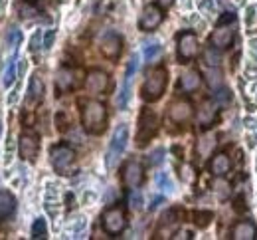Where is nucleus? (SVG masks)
Here are the masks:
<instances>
[{
	"label": "nucleus",
	"mask_w": 257,
	"mask_h": 240,
	"mask_svg": "<svg viewBox=\"0 0 257 240\" xmlns=\"http://www.w3.org/2000/svg\"><path fill=\"white\" fill-rule=\"evenodd\" d=\"M81 123H83V129L91 135L103 133L107 125V107L97 100L85 102L81 109Z\"/></svg>",
	"instance_id": "obj_1"
},
{
	"label": "nucleus",
	"mask_w": 257,
	"mask_h": 240,
	"mask_svg": "<svg viewBox=\"0 0 257 240\" xmlns=\"http://www.w3.org/2000/svg\"><path fill=\"white\" fill-rule=\"evenodd\" d=\"M50 161H52V167L58 175H73L77 169V159H75V151L65 145V143H58L50 149Z\"/></svg>",
	"instance_id": "obj_2"
},
{
	"label": "nucleus",
	"mask_w": 257,
	"mask_h": 240,
	"mask_svg": "<svg viewBox=\"0 0 257 240\" xmlns=\"http://www.w3.org/2000/svg\"><path fill=\"white\" fill-rule=\"evenodd\" d=\"M166 84H168V71H166V68L159 66L153 71H149L147 79L143 84V90H141L143 100L149 103L159 102L162 98V94H164V90H166Z\"/></svg>",
	"instance_id": "obj_3"
},
{
	"label": "nucleus",
	"mask_w": 257,
	"mask_h": 240,
	"mask_svg": "<svg viewBox=\"0 0 257 240\" xmlns=\"http://www.w3.org/2000/svg\"><path fill=\"white\" fill-rule=\"evenodd\" d=\"M127 143H128V127H127V123H121V125L115 129L113 137H111L109 151H107V157H105V163H107V167H109V169H111V167H115V163H117V161H119V157L123 155V151H125Z\"/></svg>",
	"instance_id": "obj_4"
},
{
	"label": "nucleus",
	"mask_w": 257,
	"mask_h": 240,
	"mask_svg": "<svg viewBox=\"0 0 257 240\" xmlns=\"http://www.w3.org/2000/svg\"><path fill=\"white\" fill-rule=\"evenodd\" d=\"M159 129V119H157V113L153 109H143L141 117H139V129H137V145L139 147H145L151 139L155 137Z\"/></svg>",
	"instance_id": "obj_5"
},
{
	"label": "nucleus",
	"mask_w": 257,
	"mask_h": 240,
	"mask_svg": "<svg viewBox=\"0 0 257 240\" xmlns=\"http://www.w3.org/2000/svg\"><path fill=\"white\" fill-rule=\"evenodd\" d=\"M101 224H103V228H105L107 234H111V236L121 234L125 230V226H127V218H125L123 208H119V206L107 208L103 212V216H101Z\"/></svg>",
	"instance_id": "obj_6"
},
{
	"label": "nucleus",
	"mask_w": 257,
	"mask_h": 240,
	"mask_svg": "<svg viewBox=\"0 0 257 240\" xmlns=\"http://www.w3.org/2000/svg\"><path fill=\"white\" fill-rule=\"evenodd\" d=\"M99 50L107 60H117L123 52V38L113 30H107L99 38Z\"/></svg>",
	"instance_id": "obj_7"
},
{
	"label": "nucleus",
	"mask_w": 257,
	"mask_h": 240,
	"mask_svg": "<svg viewBox=\"0 0 257 240\" xmlns=\"http://www.w3.org/2000/svg\"><path fill=\"white\" fill-rule=\"evenodd\" d=\"M176 50H178V60L182 64L194 60L198 56V52H200L198 36L194 34V32H182V34L178 36V48Z\"/></svg>",
	"instance_id": "obj_8"
},
{
	"label": "nucleus",
	"mask_w": 257,
	"mask_h": 240,
	"mask_svg": "<svg viewBox=\"0 0 257 240\" xmlns=\"http://www.w3.org/2000/svg\"><path fill=\"white\" fill-rule=\"evenodd\" d=\"M162 20H164V12H162L161 6L159 4H149V6H145V10L139 18V28L143 32H153L161 26Z\"/></svg>",
	"instance_id": "obj_9"
},
{
	"label": "nucleus",
	"mask_w": 257,
	"mask_h": 240,
	"mask_svg": "<svg viewBox=\"0 0 257 240\" xmlns=\"http://www.w3.org/2000/svg\"><path fill=\"white\" fill-rule=\"evenodd\" d=\"M192 115H194V105L188 100H176V102L170 103V107H168V117L176 125L188 123L192 119Z\"/></svg>",
	"instance_id": "obj_10"
},
{
	"label": "nucleus",
	"mask_w": 257,
	"mask_h": 240,
	"mask_svg": "<svg viewBox=\"0 0 257 240\" xmlns=\"http://www.w3.org/2000/svg\"><path fill=\"white\" fill-rule=\"evenodd\" d=\"M81 75V71L75 68H60L58 69V73H56V90L60 92V94H65V92H71V90H75L77 86H79V77Z\"/></svg>",
	"instance_id": "obj_11"
},
{
	"label": "nucleus",
	"mask_w": 257,
	"mask_h": 240,
	"mask_svg": "<svg viewBox=\"0 0 257 240\" xmlns=\"http://www.w3.org/2000/svg\"><path fill=\"white\" fill-rule=\"evenodd\" d=\"M137 69H139V56H133L127 64L125 79H123V88H121V92H119V96H117V107H119V109H125V107H127L128 98H131V82H133Z\"/></svg>",
	"instance_id": "obj_12"
},
{
	"label": "nucleus",
	"mask_w": 257,
	"mask_h": 240,
	"mask_svg": "<svg viewBox=\"0 0 257 240\" xmlns=\"http://www.w3.org/2000/svg\"><path fill=\"white\" fill-rule=\"evenodd\" d=\"M121 177H123L125 187H128V189H137V187H141L143 181H145V169H143V165H141L139 161L128 159L127 163H125V167H123Z\"/></svg>",
	"instance_id": "obj_13"
},
{
	"label": "nucleus",
	"mask_w": 257,
	"mask_h": 240,
	"mask_svg": "<svg viewBox=\"0 0 257 240\" xmlns=\"http://www.w3.org/2000/svg\"><path fill=\"white\" fill-rule=\"evenodd\" d=\"M233 24H235V22H231V24H218L216 30L212 32L210 44L216 46L218 50L229 48L231 42H233V38H235V26H233Z\"/></svg>",
	"instance_id": "obj_14"
},
{
	"label": "nucleus",
	"mask_w": 257,
	"mask_h": 240,
	"mask_svg": "<svg viewBox=\"0 0 257 240\" xmlns=\"http://www.w3.org/2000/svg\"><path fill=\"white\" fill-rule=\"evenodd\" d=\"M18 151H20V157L24 161H30L34 163L36 157H38V151H40V139L34 133H24L20 141H18Z\"/></svg>",
	"instance_id": "obj_15"
},
{
	"label": "nucleus",
	"mask_w": 257,
	"mask_h": 240,
	"mask_svg": "<svg viewBox=\"0 0 257 240\" xmlns=\"http://www.w3.org/2000/svg\"><path fill=\"white\" fill-rule=\"evenodd\" d=\"M85 88L91 94H103L109 88V75L103 69H91L85 75Z\"/></svg>",
	"instance_id": "obj_16"
},
{
	"label": "nucleus",
	"mask_w": 257,
	"mask_h": 240,
	"mask_svg": "<svg viewBox=\"0 0 257 240\" xmlns=\"http://www.w3.org/2000/svg\"><path fill=\"white\" fill-rule=\"evenodd\" d=\"M218 119V103L216 102H204L200 107V113H198V123L202 129H210Z\"/></svg>",
	"instance_id": "obj_17"
},
{
	"label": "nucleus",
	"mask_w": 257,
	"mask_h": 240,
	"mask_svg": "<svg viewBox=\"0 0 257 240\" xmlns=\"http://www.w3.org/2000/svg\"><path fill=\"white\" fill-rule=\"evenodd\" d=\"M231 169V161L227 157V153H214L210 163H208V171L212 173L214 177H225Z\"/></svg>",
	"instance_id": "obj_18"
},
{
	"label": "nucleus",
	"mask_w": 257,
	"mask_h": 240,
	"mask_svg": "<svg viewBox=\"0 0 257 240\" xmlns=\"http://www.w3.org/2000/svg\"><path fill=\"white\" fill-rule=\"evenodd\" d=\"M229 236L233 240H253L257 238V226L251 220H239L233 224Z\"/></svg>",
	"instance_id": "obj_19"
},
{
	"label": "nucleus",
	"mask_w": 257,
	"mask_h": 240,
	"mask_svg": "<svg viewBox=\"0 0 257 240\" xmlns=\"http://www.w3.org/2000/svg\"><path fill=\"white\" fill-rule=\"evenodd\" d=\"M42 98H44V82H42V77L38 73H34L32 77H30V84H28V96H26V100L30 103H38L42 102Z\"/></svg>",
	"instance_id": "obj_20"
},
{
	"label": "nucleus",
	"mask_w": 257,
	"mask_h": 240,
	"mask_svg": "<svg viewBox=\"0 0 257 240\" xmlns=\"http://www.w3.org/2000/svg\"><path fill=\"white\" fill-rule=\"evenodd\" d=\"M200 82H202L200 73L194 71V69H190V71H186V73L180 75V84H178V88H180L182 92L190 94V92H196V90L200 88Z\"/></svg>",
	"instance_id": "obj_21"
},
{
	"label": "nucleus",
	"mask_w": 257,
	"mask_h": 240,
	"mask_svg": "<svg viewBox=\"0 0 257 240\" xmlns=\"http://www.w3.org/2000/svg\"><path fill=\"white\" fill-rule=\"evenodd\" d=\"M16 208V199L12 197V193L8 191H0V220L10 216Z\"/></svg>",
	"instance_id": "obj_22"
},
{
	"label": "nucleus",
	"mask_w": 257,
	"mask_h": 240,
	"mask_svg": "<svg viewBox=\"0 0 257 240\" xmlns=\"http://www.w3.org/2000/svg\"><path fill=\"white\" fill-rule=\"evenodd\" d=\"M202 58H204V64L210 66V68H218L220 62H222V56H220V52H218L216 46H208V48L204 50Z\"/></svg>",
	"instance_id": "obj_23"
},
{
	"label": "nucleus",
	"mask_w": 257,
	"mask_h": 240,
	"mask_svg": "<svg viewBox=\"0 0 257 240\" xmlns=\"http://www.w3.org/2000/svg\"><path fill=\"white\" fill-rule=\"evenodd\" d=\"M20 44H22V32L16 30V28H12L8 32V36H6V46H8V52H10V58L16 54V50H18Z\"/></svg>",
	"instance_id": "obj_24"
},
{
	"label": "nucleus",
	"mask_w": 257,
	"mask_h": 240,
	"mask_svg": "<svg viewBox=\"0 0 257 240\" xmlns=\"http://www.w3.org/2000/svg\"><path fill=\"white\" fill-rule=\"evenodd\" d=\"M206 84L212 88V90H220L222 84H224V75L218 68H210L206 71Z\"/></svg>",
	"instance_id": "obj_25"
},
{
	"label": "nucleus",
	"mask_w": 257,
	"mask_h": 240,
	"mask_svg": "<svg viewBox=\"0 0 257 240\" xmlns=\"http://www.w3.org/2000/svg\"><path fill=\"white\" fill-rule=\"evenodd\" d=\"M16 79V62L14 60H8V66L4 68V73H2V86L4 88H10Z\"/></svg>",
	"instance_id": "obj_26"
},
{
	"label": "nucleus",
	"mask_w": 257,
	"mask_h": 240,
	"mask_svg": "<svg viewBox=\"0 0 257 240\" xmlns=\"http://www.w3.org/2000/svg\"><path fill=\"white\" fill-rule=\"evenodd\" d=\"M212 220H214V214H212L210 210H196V212H194V222H196V226H200V228H206Z\"/></svg>",
	"instance_id": "obj_27"
},
{
	"label": "nucleus",
	"mask_w": 257,
	"mask_h": 240,
	"mask_svg": "<svg viewBox=\"0 0 257 240\" xmlns=\"http://www.w3.org/2000/svg\"><path fill=\"white\" fill-rule=\"evenodd\" d=\"M32 236H34V238H46V236H48V224H46V220H44L42 216L34 220Z\"/></svg>",
	"instance_id": "obj_28"
},
{
	"label": "nucleus",
	"mask_w": 257,
	"mask_h": 240,
	"mask_svg": "<svg viewBox=\"0 0 257 240\" xmlns=\"http://www.w3.org/2000/svg\"><path fill=\"white\" fill-rule=\"evenodd\" d=\"M157 185H159V189L164 191V193H172V191H174V183L170 181L168 173H164V171L157 175Z\"/></svg>",
	"instance_id": "obj_29"
},
{
	"label": "nucleus",
	"mask_w": 257,
	"mask_h": 240,
	"mask_svg": "<svg viewBox=\"0 0 257 240\" xmlns=\"http://www.w3.org/2000/svg\"><path fill=\"white\" fill-rule=\"evenodd\" d=\"M162 52L161 44H151V46H145V60L147 62H155Z\"/></svg>",
	"instance_id": "obj_30"
},
{
	"label": "nucleus",
	"mask_w": 257,
	"mask_h": 240,
	"mask_svg": "<svg viewBox=\"0 0 257 240\" xmlns=\"http://www.w3.org/2000/svg\"><path fill=\"white\" fill-rule=\"evenodd\" d=\"M18 12H20V18H32L34 14H38V8H34L32 4L24 2L18 6Z\"/></svg>",
	"instance_id": "obj_31"
},
{
	"label": "nucleus",
	"mask_w": 257,
	"mask_h": 240,
	"mask_svg": "<svg viewBox=\"0 0 257 240\" xmlns=\"http://www.w3.org/2000/svg\"><path fill=\"white\" fill-rule=\"evenodd\" d=\"M128 206L133 208V210H141L143 208V195L141 193H131L128 195Z\"/></svg>",
	"instance_id": "obj_32"
},
{
	"label": "nucleus",
	"mask_w": 257,
	"mask_h": 240,
	"mask_svg": "<svg viewBox=\"0 0 257 240\" xmlns=\"http://www.w3.org/2000/svg\"><path fill=\"white\" fill-rule=\"evenodd\" d=\"M54 40H56V30H48L44 38V50H50L54 46Z\"/></svg>",
	"instance_id": "obj_33"
},
{
	"label": "nucleus",
	"mask_w": 257,
	"mask_h": 240,
	"mask_svg": "<svg viewBox=\"0 0 257 240\" xmlns=\"http://www.w3.org/2000/svg\"><path fill=\"white\" fill-rule=\"evenodd\" d=\"M214 191H218V195H220L222 199H225V197H227V183H224V181L214 183Z\"/></svg>",
	"instance_id": "obj_34"
},
{
	"label": "nucleus",
	"mask_w": 257,
	"mask_h": 240,
	"mask_svg": "<svg viewBox=\"0 0 257 240\" xmlns=\"http://www.w3.org/2000/svg\"><path fill=\"white\" fill-rule=\"evenodd\" d=\"M162 155H164V149H157V151L151 155L149 163H151V165H159V163L162 161Z\"/></svg>",
	"instance_id": "obj_35"
},
{
	"label": "nucleus",
	"mask_w": 257,
	"mask_h": 240,
	"mask_svg": "<svg viewBox=\"0 0 257 240\" xmlns=\"http://www.w3.org/2000/svg\"><path fill=\"white\" fill-rule=\"evenodd\" d=\"M231 22H235L233 12H224V16H220V20H218V24H231Z\"/></svg>",
	"instance_id": "obj_36"
},
{
	"label": "nucleus",
	"mask_w": 257,
	"mask_h": 240,
	"mask_svg": "<svg viewBox=\"0 0 257 240\" xmlns=\"http://www.w3.org/2000/svg\"><path fill=\"white\" fill-rule=\"evenodd\" d=\"M216 98H218V102H216L218 105H220V103H227L231 100V96H229L227 90H220V94H216Z\"/></svg>",
	"instance_id": "obj_37"
},
{
	"label": "nucleus",
	"mask_w": 257,
	"mask_h": 240,
	"mask_svg": "<svg viewBox=\"0 0 257 240\" xmlns=\"http://www.w3.org/2000/svg\"><path fill=\"white\" fill-rule=\"evenodd\" d=\"M40 38H42V32L38 30V32L32 36V40H30V50H32V52H36V50L40 48Z\"/></svg>",
	"instance_id": "obj_38"
},
{
	"label": "nucleus",
	"mask_w": 257,
	"mask_h": 240,
	"mask_svg": "<svg viewBox=\"0 0 257 240\" xmlns=\"http://www.w3.org/2000/svg\"><path fill=\"white\" fill-rule=\"evenodd\" d=\"M200 8L202 10H214V2L212 0H200Z\"/></svg>",
	"instance_id": "obj_39"
},
{
	"label": "nucleus",
	"mask_w": 257,
	"mask_h": 240,
	"mask_svg": "<svg viewBox=\"0 0 257 240\" xmlns=\"http://www.w3.org/2000/svg\"><path fill=\"white\" fill-rule=\"evenodd\" d=\"M157 2H159V6H161V8H168V6L172 4V0H157Z\"/></svg>",
	"instance_id": "obj_40"
},
{
	"label": "nucleus",
	"mask_w": 257,
	"mask_h": 240,
	"mask_svg": "<svg viewBox=\"0 0 257 240\" xmlns=\"http://www.w3.org/2000/svg\"><path fill=\"white\" fill-rule=\"evenodd\" d=\"M161 203H162V199H155V201L151 203V210H155V208H157V206L161 205Z\"/></svg>",
	"instance_id": "obj_41"
},
{
	"label": "nucleus",
	"mask_w": 257,
	"mask_h": 240,
	"mask_svg": "<svg viewBox=\"0 0 257 240\" xmlns=\"http://www.w3.org/2000/svg\"><path fill=\"white\" fill-rule=\"evenodd\" d=\"M251 46H253V48H251V50H253V56L257 58V40L253 42V44H251Z\"/></svg>",
	"instance_id": "obj_42"
}]
</instances>
